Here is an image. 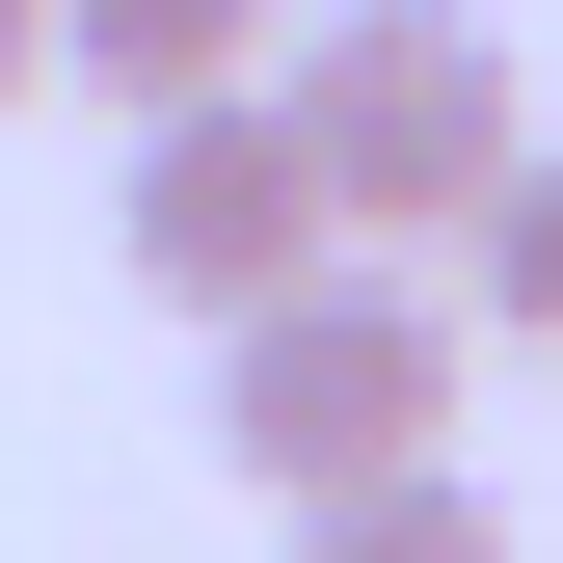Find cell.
<instances>
[{
	"label": "cell",
	"instance_id": "cell-1",
	"mask_svg": "<svg viewBox=\"0 0 563 563\" xmlns=\"http://www.w3.org/2000/svg\"><path fill=\"white\" fill-rule=\"evenodd\" d=\"M456 296H402L376 242H322L296 296H242L216 322V456L268 483V510H322V483H376V456H456Z\"/></svg>",
	"mask_w": 563,
	"mask_h": 563
},
{
	"label": "cell",
	"instance_id": "cell-2",
	"mask_svg": "<svg viewBox=\"0 0 563 563\" xmlns=\"http://www.w3.org/2000/svg\"><path fill=\"white\" fill-rule=\"evenodd\" d=\"M268 108H296V162H322L349 242H456V188L510 162V54H483L456 0H322V27L268 54Z\"/></svg>",
	"mask_w": 563,
	"mask_h": 563
},
{
	"label": "cell",
	"instance_id": "cell-3",
	"mask_svg": "<svg viewBox=\"0 0 563 563\" xmlns=\"http://www.w3.org/2000/svg\"><path fill=\"white\" fill-rule=\"evenodd\" d=\"M108 242H134L162 322H242V296H296L349 216H322V162H296L268 81H188V108H134V216H108Z\"/></svg>",
	"mask_w": 563,
	"mask_h": 563
},
{
	"label": "cell",
	"instance_id": "cell-4",
	"mask_svg": "<svg viewBox=\"0 0 563 563\" xmlns=\"http://www.w3.org/2000/svg\"><path fill=\"white\" fill-rule=\"evenodd\" d=\"M54 81H81V108H188V81H268V0H54Z\"/></svg>",
	"mask_w": 563,
	"mask_h": 563
},
{
	"label": "cell",
	"instance_id": "cell-5",
	"mask_svg": "<svg viewBox=\"0 0 563 563\" xmlns=\"http://www.w3.org/2000/svg\"><path fill=\"white\" fill-rule=\"evenodd\" d=\"M456 322H510V349H563V134H510V162L456 188Z\"/></svg>",
	"mask_w": 563,
	"mask_h": 563
},
{
	"label": "cell",
	"instance_id": "cell-6",
	"mask_svg": "<svg viewBox=\"0 0 563 563\" xmlns=\"http://www.w3.org/2000/svg\"><path fill=\"white\" fill-rule=\"evenodd\" d=\"M296 563H510V510H483L456 456H376V483H322V510H296Z\"/></svg>",
	"mask_w": 563,
	"mask_h": 563
},
{
	"label": "cell",
	"instance_id": "cell-7",
	"mask_svg": "<svg viewBox=\"0 0 563 563\" xmlns=\"http://www.w3.org/2000/svg\"><path fill=\"white\" fill-rule=\"evenodd\" d=\"M27 81H54V0H0V108H27Z\"/></svg>",
	"mask_w": 563,
	"mask_h": 563
}]
</instances>
